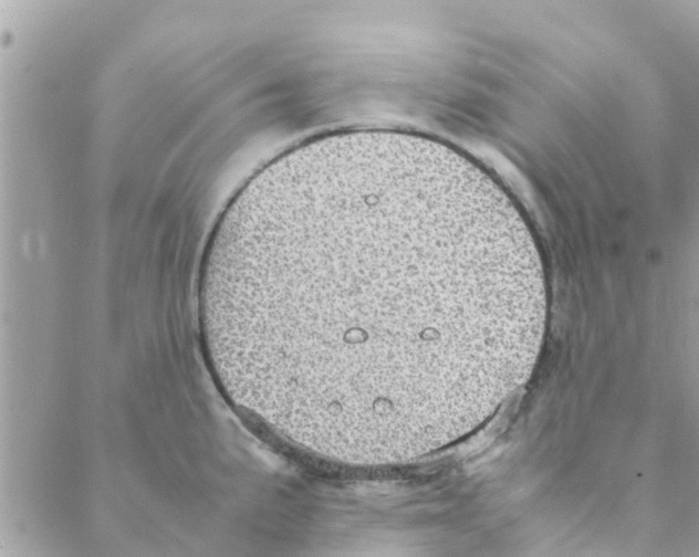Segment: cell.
I'll list each match as a JSON object with an SVG mask.
<instances>
[{
    "instance_id": "1",
    "label": "cell",
    "mask_w": 699,
    "mask_h": 557,
    "mask_svg": "<svg viewBox=\"0 0 699 557\" xmlns=\"http://www.w3.org/2000/svg\"><path fill=\"white\" fill-rule=\"evenodd\" d=\"M528 296L504 193L396 134L313 141L231 201L199 280L226 397L279 442L399 464L472 430L513 375Z\"/></svg>"
}]
</instances>
